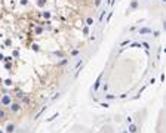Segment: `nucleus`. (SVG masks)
<instances>
[{
  "instance_id": "nucleus-1",
  "label": "nucleus",
  "mask_w": 166,
  "mask_h": 133,
  "mask_svg": "<svg viewBox=\"0 0 166 133\" xmlns=\"http://www.w3.org/2000/svg\"><path fill=\"white\" fill-rule=\"evenodd\" d=\"M19 108H21V106L18 105V104H12V105H9V109H10L12 112H18V111H19Z\"/></svg>"
},
{
  "instance_id": "nucleus-7",
  "label": "nucleus",
  "mask_w": 166,
  "mask_h": 133,
  "mask_svg": "<svg viewBox=\"0 0 166 133\" xmlns=\"http://www.w3.org/2000/svg\"><path fill=\"white\" fill-rule=\"evenodd\" d=\"M147 33H150L148 28H142V30H141V34H147Z\"/></svg>"
},
{
  "instance_id": "nucleus-5",
  "label": "nucleus",
  "mask_w": 166,
  "mask_h": 133,
  "mask_svg": "<svg viewBox=\"0 0 166 133\" xmlns=\"http://www.w3.org/2000/svg\"><path fill=\"white\" fill-rule=\"evenodd\" d=\"M86 24H87V25H92V24H94V19H92V18H87V19H86Z\"/></svg>"
},
{
  "instance_id": "nucleus-2",
  "label": "nucleus",
  "mask_w": 166,
  "mask_h": 133,
  "mask_svg": "<svg viewBox=\"0 0 166 133\" xmlns=\"http://www.w3.org/2000/svg\"><path fill=\"white\" fill-rule=\"evenodd\" d=\"M2 104H3V105H10V99H9V96L5 95V96L2 98Z\"/></svg>"
},
{
  "instance_id": "nucleus-4",
  "label": "nucleus",
  "mask_w": 166,
  "mask_h": 133,
  "mask_svg": "<svg viewBox=\"0 0 166 133\" xmlns=\"http://www.w3.org/2000/svg\"><path fill=\"white\" fill-rule=\"evenodd\" d=\"M13 129H15V126H13V124H9L8 127H6V132H8V133H12V132H13Z\"/></svg>"
},
{
  "instance_id": "nucleus-6",
  "label": "nucleus",
  "mask_w": 166,
  "mask_h": 133,
  "mask_svg": "<svg viewBox=\"0 0 166 133\" xmlns=\"http://www.w3.org/2000/svg\"><path fill=\"white\" fill-rule=\"evenodd\" d=\"M5 117H6V114H5V111H3V109H0V120H3Z\"/></svg>"
},
{
  "instance_id": "nucleus-3",
  "label": "nucleus",
  "mask_w": 166,
  "mask_h": 133,
  "mask_svg": "<svg viewBox=\"0 0 166 133\" xmlns=\"http://www.w3.org/2000/svg\"><path fill=\"white\" fill-rule=\"evenodd\" d=\"M129 132H131V133H137V126H135V124L131 123V126H129Z\"/></svg>"
}]
</instances>
